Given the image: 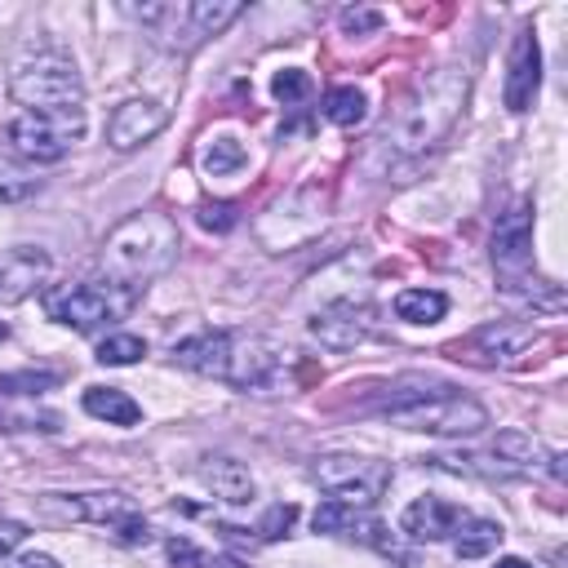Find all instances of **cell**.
I'll use <instances>...</instances> for the list:
<instances>
[{"label":"cell","instance_id":"7","mask_svg":"<svg viewBox=\"0 0 568 568\" xmlns=\"http://www.w3.org/2000/svg\"><path fill=\"white\" fill-rule=\"evenodd\" d=\"M80 133H84V106H75V111H22L9 124V146L22 160L53 164L71 151V142Z\"/></svg>","mask_w":568,"mask_h":568},{"label":"cell","instance_id":"27","mask_svg":"<svg viewBox=\"0 0 568 568\" xmlns=\"http://www.w3.org/2000/svg\"><path fill=\"white\" fill-rule=\"evenodd\" d=\"M271 93H275V102L293 106V102H302V98L311 93V75H306V71H297V67H284V71H275Z\"/></svg>","mask_w":568,"mask_h":568},{"label":"cell","instance_id":"9","mask_svg":"<svg viewBox=\"0 0 568 568\" xmlns=\"http://www.w3.org/2000/svg\"><path fill=\"white\" fill-rule=\"evenodd\" d=\"M280 351L275 342L257 337V333H231V355H226V373L222 382L235 390H253V395H271L280 386Z\"/></svg>","mask_w":568,"mask_h":568},{"label":"cell","instance_id":"12","mask_svg":"<svg viewBox=\"0 0 568 568\" xmlns=\"http://www.w3.org/2000/svg\"><path fill=\"white\" fill-rule=\"evenodd\" d=\"M164 124H169V111H164L160 102L129 98V102H120V106L111 111V120H106V142H111L115 151H133V146L151 142Z\"/></svg>","mask_w":568,"mask_h":568},{"label":"cell","instance_id":"21","mask_svg":"<svg viewBox=\"0 0 568 568\" xmlns=\"http://www.w3.org/2000/svg\"><path fill=\"white\" fill-rule=\"evenodd\" d=\"M84 413L98 417V422H111V426H133V422H142L138 399H129V395L115 390V386H89V390H84Z\"/></svg>","mask_w":568,"mask_h":568},{"label":"cell","instance_id":"14","mask_svg":"<svg viewBox=\"0 0 568 568\" xmlns=\"http://www.w3.org/2000/svg\"><path fill=\"white\" fill-rule=\"evenodd\" d=\"M541 342V333L528 324V320H497V324H484V328H475L470 333V342H466V351H479V359H515V355H524L528 346H537Z\"/></svg>","mask_w":568,"mask_h":568},{"label":"cell","instance_id":"13","mask_svg":"<svg viewBox=\"0 0 568 568\" xmlns=\"http://www.w3.org/2000/svg\"><path fill=\"white\" fill-rule=\"evenodd\" d=\"M541 89V49L532 31H519L510 44V71H506V111H528Z\"/></svg>","mask_w":568,"mask_h":568},{"label":"cell","instance_id":"29","mask_svg":"<svg viewBox=\"0 0 568 568\" xmlns=\"http://www.w3.org/2000/svg\"><path fill=\"white\" fill-rule=\"evenodd\" d=\"M311 524H315V532H342V528H355L359 524V510L355 506H342V501H324Z\"/></svg>","mask_w":568,"mask_h":568},{"label":"cell","instance_id":"4","mask_svg":"<svg viewBox=\"0 0 568 568\" xmlns=\"http://www.w3.org/2000/svg\"><path fill=\"white\" fill-rule=\"evenodd\" d=\"M386 422L422 435H479L488 426V408L470 395H453L448 386H439L435 395H413L404 404H390Z\"/></svg>","mask_w":568,"mask_h":568},{"label":"cell","instance_id":"18","mask_svg":"<svg viewBox=\"0 0 568 568\" xmlns=\"http://www.w3.org/2000/svg\"><path fill=\"white\" fill-rule=\"evenodd\" d=\"M493 453H497L501 462L532 466V470H546L550 479H564V457L550 453V448H546L537 435H528V430H501L497 444H493Z\"/></svg>","mask_w":568,"mask_h":568},{"label":"cell","instance_id":"36","mask_svg":"<svg viewBox=\"0 0 568 568\" xmlns=\"http://www.w3.org/2000/svg\"><path fill=\"white\" fill-rule=\"evenodd\" d=\"M191 568H244V559H235V555H195Z\"/></svg>","mask_w":568,"mask_h":568},{"label":"cell","instance_id":"1","mask_svg":"<svg viewBox=\"0 0 568 568\" xmlns=\"http://www.w3.org/2000/svg\"><path fill=\"white\" fill-rule=\"evenodd\" d=\"M462 102H466V71L444 67L430 80L413 84L395 102V111L386 115L377 142L390 146L395 155H422L453 129V120L462 115Z\"/></svg>","mask_w":568,"mask_h":568},{"label":"cell","instance_id":"37","mask_svg":"<svg viewBox=\"0 0 568 568\" xmlns=\"http://www.w3.org/2000/svg\"><path fill=\"white\" fill-rule=\"evenodd\" d=\"M9 568H58V559H49V555H22Z\"/></svg>","mask_w":568,"mask_h":568},{"label":"cell","instance_id":"20","mask_svg":"<svg viewBox=\"0 0 568 568\" xmlns=\"http://www.w3.org/2000/svg\"><path fill=\"white\" fill-rule=\"evenodd\" d=\"M453 537V550H457V559H484V555H493L497 546H501V524L497 519H479V515H462L457 519V528L448 532Z\"/></svg>","mask_w":568,"mask_h":568},{"label":"cell","instance_id":"11","mask_svg":"<svg viewBox=\"0 0 568 568\" xmlns=\"http://www.w3.org/2000/svg\"><path fill=\"white\" fill-rule=\"evenodd\" d=\"M306 333L320 346H328V351H355L373 333V311L368 306H355V302H333V306H324V311L311 315Z\"/></svg>","mask_w":568,"mask_h":568},{"label":"cell","instance_id":"2","mask_svg":"<svg viewBox=\"0 0 568 568\" xmlns=\"http://www.w3.org/2000/svg\"><path fill=\"white\" fill-rule=\"evenodd\" d=\"M178 248H182V235H178V222L169 213H133L124 217L106 244H102V266L115 284H129V288H142L146 280L164 275L173 262H178Z\"/></svg>","mask_w":568,"mask_h":568},{"label":"cell","instance_id":"17","mask_svg":"<svg viewBox=\"0 0 568 568\" xmlns=\"http://www.w3.org/2000/svg\"><path fill=\"white\" fill-rule=\"evenodd\" d=\"M200 479L209 484L213 497H222V501H231V506L253 501V475H248V466L235 462V457H226V453L204 457V462H200Z\"/></svg>","mask_w":568,"mask_h":568},{"label":"cell","instance_id":"31","mask_svg":"<svg viewBox=\"0 0 568 568\" xmlns=\"http://www.w3.org/2000/svg\"><path fill=\"white\" fill-rule=\"evenodd\" d=\"M200 226L204 231H231L235 226V204L231 200H209V204H200Z\"/></svg>","mask_w":568,"mask_h":568},{"label":"cell","instance_id":"28","mask_svg":"<svg viewBox=\"0 0 568 568\" xmlns=\"http://www.w3.org/2000/svg\"><path fill=\"white\" fill-rule=\"evenodd\" d=\"M58 382V373H36V368H22V373H0V390L4 395H40Z\"/></svg>","mask_w":568,"mask_h":568},{"label":"cell","instance_id":"19","mask_svg":"<svg viewBox=\"0 0 568 568\" xmlns=\"http://www.w3.org/2000/svg\"><path fill=\"white\" fill-rule=\"evenodd\" d=\"M457 519H462L457 506H448V501H439V497H417V501L399 515V528H404L413 541H439V537H448V532L457 528Z\"/></svg>","mask_w":568,"mask_h":568},{"label":"cell","instance_id":"33","mask_svg":"<svg viewBox=\"0 0 568 568\" xmlns=\"http://www.w3.org/2000/svg\"><path fill=\"white\" fill-rule=\"evenodd\" d=\"M36 191H40L36 178H18V173H4V169H0V204H18V200H27V195H36Z\"/></svg>","mask_w":568,"mask_h":568},{"label":"cell","instance_id":"10","mask_svg":"<svg viewBox=\"0 0 568 568\" xmlns=\"http://www.w3.org/2000/svg\"><path fill=\"white\" fill-rule=\"evenodd\" d=\"M493 266L510 280L532 266V200H519L510 213H501L493 231Z\"/></svg>","mask_w":568,"mask_h":568},{"label":"cell","instance_id":"35","mask_svg":"<svg viewBox=\"0 0 568 568\" xmlns=\"http://www.w3.org/2000/svg\"><path fill=\"white\" fill-rule=\"evenodd\" d=\"M195 555H200V550H195L186 537H173V541H169V559H173V564H195Z\"/></svg>","mask_w":568,"mask_h":568},{"label":"cell","instance_id":"24","mask_svg":"<svg viewBox=\"0 0 568 568\" xmlns=\"http://www.w3.org/2000/svg\"><path fill=\"white\" fill-rule=\"evenodd\" d=\"M444 311H448V297L439 288H404L395 297V315L404 324H435L444 320Z\"/></svg>","mask_w":568,"mask_h":568},{"label":"cell","instance_id":"30","mask_svg":"<svg viewBox=\"0 0 568 568\" xmlns=\"http://www.w3.org/2000/svg\"><path fill=\"white\" fill-rule=\"evenodd\" d=\"M293 524H297V506H293V501H275V506L262 515L257 537H262V541H275V537H284Z\"/></svg>","mask_w":568,"mask_h":568},{"label":"cell","instance_id":"6","mask_svg":"<svg viewBox=\"0 0 568 568\" xmlns=\"http://www.w3.org/2000/svg\"><path fill=\"white\" fill-rule=\"evenodd\" d=\"M40 510L53 519H93V524L111 528V537L120 546H146L151 541V524L138 515V506L124 493H80V497L49 493L40 501Z\"/></svg>","mask_w":568,"mask_h":568},{"label":"cell","instance_id":"8","mask_svg":"<svg viewBox=\"0 0 568 568\" xmlns=\"http://www.w3.org/2000/svg\"><path fill=\"white\" fill-rule=\"evenodd\" d=\"M315 484L328 493V501H342V506H373L386 484H390V466L386 462H373V457H355V453H328L315 462Z\"/></svg>","mask_w":568,"mask_h":568},{"label":"cell","instance_id":"5","mask_svg":"<svg viewBox=\"0 0 568 568\" xmlns=\"http://www.w3.org/2000/svg\"><path fill=\"white\" fill-rule=\"evenodd\" d=\"M138 302V288L129 284H62L53 293H44V311L49 320L75 328V333H93L120 315H129V306Z\"/></svg>","mask_w":568,"mask_h":568},{"label":"cell","instance_id":"38","mask_svg":"<svg viewBox=\"0 0 568 568\" xmlns=\"http://www.w3.org/2000/svg\"><path fill=\"white\" fill-rule=\"evenodd\" d=\"M497 568H532V564H524V559L510 555V559H497Z\"/></svg>","mask_w":568,"mask_h":568},{"label":"cell","instance_id":"22","mask_svg":"<svg viewBox=\"0 0 568 568\" xmlns=\"http://www.w3.org/2000/svg\"><path fill=\"white\" fill-rule=\"evenodd\" d=\"M186 13H191V31H195V40L204 44L209 36H222V31L244 13V4H240V0H191Z\"/></svg>","mask_w":568,"mask_h":568},{"label":"cell","instance_id":"16","mask_svg":"<svg viewBox=\"0 0 568 568\" xmlns=\"http://www.w3.org/2000/svg\"><path fill=\"white\" fill-rule=\"evenodd\" d=\"M49 275V253L44 248H13L0 257V297L18 302L27 293H36Z\"/></svg>","mask_w":568,"mask_h":568},{"label":"cell","instance_id":"34","mask_svg":"<svg viewBox=\"0 0 568 568\" xmlns=\"http://www.w3.org/2000/svg\"><path fill=\"white\" fill-rule=\"evenodd\" d=\"M27 541V528L18 524V519H0V559L9 555V550H18Z\"/></svg>","mask_w":568,"mask_h":568},{"label":"cell","instance_id":"25","mask_svg":"<svg viewBox=\"0 0 568 568\" xmlns=\"http://www.w3.org/2000/svg\"><path fill=\"white\" fill-rule=\"evenodd\" d=\"M364 111H368V98H364V89H355V84H333V89L324 93V120H333V124H342V129L359 124Z\"/></svg>","mask_w":568,"mask_h":568},{"label":"cell","instance_id":"32","mask_svg":"<svg viewBox=\"0 0 568 568\" xmlns=\"http://www.w3.org/2000/svg\"><path fill=\"white\" fill-rule=\"evenodd\" d=\"M337 22H342L346 36H368V31L382 27V13H377V9H342Z\"/></svg>","mask_w":568,"mask_h":568},{"label":"cell","instance_id":"23","mask_svg":"<svg viewBox=\"0 0 568 568\" xmlns=\"http://www.w3.org/2000/svg\"><path fill=\"white\" fill-rule=\"evenodd\" d=\"M244 160H248V151H244V142L231 138V133H213V138H204V146H200V169H204L209 178H231L235 169H244Z\"/></svg>","mask_w":568,"mask_h":568},{"label":"cell","instance_id":"15","mask_svg":"<svg viewBox=\"0 0 568 568\" xmlns=\"http://www.w3.org/2000/svg\"><path fill=\"white\" fill-rule=\"evenodd\" d=\"M226 355H231V328H200L182 342H173V359L191 373H204V377H217L226 373Z\"/></svg>","mask_w":568,"mask_h":568},{"label":"cell","instance_id":"3","mask_svg":"<svg viewBox=\"0 0 568 568\" xmlns=\"http://www.w3.org/2000/svg\"><path fill=\"white\" fill-rule=\"evenodd\" d=\"M9 93L27 111H75L84 102V80L67 53L49 49L18 62V71L9 75Z\"/></svg>","mask_w":568,"mask_h":568},{"label":"cell","instance_id":"26","mask_svg":"<svg viewBox=\"0 0 568 568\" xmlns=\"http://www.w3.org/2000/svg\"><path fill=\"white\" fill-rule=\"evenodd\" d=\"M142 355H146V342L133 337V333H111L98 346V364H138Z\"/></svg>","mask_w":568,"mask_h":568}]
</instances>
